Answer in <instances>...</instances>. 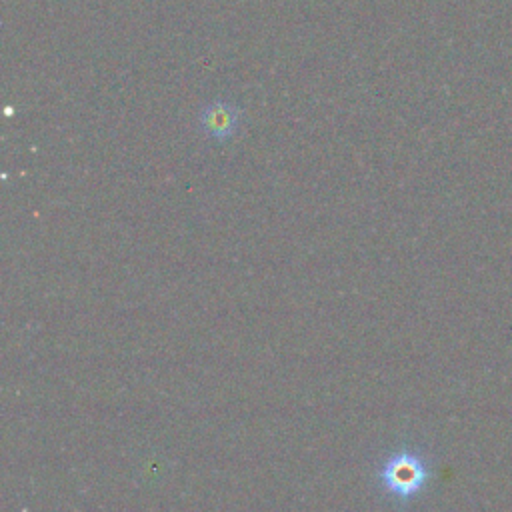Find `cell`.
<instances>
[{"instance_id": "obj_1", "label": "cell", "mask_w": 512, "mask_h": 512, "mask_svg": "<svg viewBox=\"0 0 512 512\" xmlns=\"http://www.w3.org/2000/svg\"><path fill=\"white\" fill-rule=\"evenodd\" d=\"M380 480L388 494L398 498H410L426 482V468L422 460L412 452L394 454L380 472Z\"/></svg>"}, {"instance_id": "obj_2", "label": "cell", "mask_w": 512, "mask_h": 512, "mask_svg": "<svg viewBox=\"0 0 512 512\" xmlns=\"http://www.w3.org/2000/svg\"><path fill=\"white\" fill-rule=\"evenodd\" d=\"M242 108L234 102H228L224 98H216L206 102L196 118L198 130L216 144L230 142L242 122Z\"/></svg>"}]
</instances>
